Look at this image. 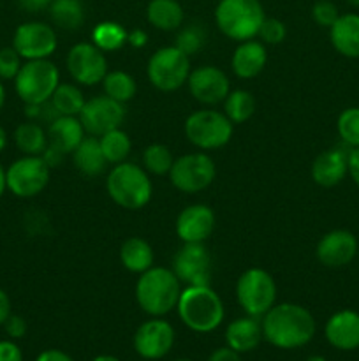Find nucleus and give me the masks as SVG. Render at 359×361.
<instances>
[{"instance_id":"obj_19","label":"nucleus","mask_w":359,"mask_h":361,"mask_svg":"<svg viewBox=\"0 0 359 361\" xmlns=\"http://www.w3.org/2000/svg\"><path fill=\"white\" fill-rule=\"evenodd\" d=\"M358 254V238L347 229H333L319 240L315 256L324 267L341 268L352 263Z\"/></svg>"},{"instance_id":"obj_53","label":"nucleus","mask_w":359,"mask_h":361,"mask_svg":"<svg viewBox=\"0 0 359 361\" xmlns=\"http://www.w3.org/2000/svg\"><path fill=\"white\" fill-rule=\"evenodd\" d=\"M94 361H122V360H118L116 356H111V355H101L97 356V358H94Z\"/></svg>"},{"instance_id":"obj_23","label":"nucleus","mask_w":359,"mask_h":361,"mask_svg":"<svg viewBox=\"0 0 359 361\" xmlns=\"http://www.w3.org/2000/svg\"><path fill=\"white\" fill-rule=\"evenodd\" d=\"M263 338V324H260L259 317H238V319L231 321L225 328L227 348L234 349L239 355L253 351Z\"/></svg>"},{"instance_id":"obj_35","label":"nucleus","mask_w":359,"mask_h":361,"mask_svg":"<svg viewBox=\"0 0 359 361\" xmlns=\"http://www.w3.org/2000/svg\"><path fill=\"white\" fill-rule=\"evenodd\" d=\"M99 143H101L108 164L113 166L125 162L127 157L130 155V150H132V141H130L129 134L122 130V127L99 136Z\"/></svg>"},{"instance_id":"obj_54","label":"nucleus","mask_w":359,"mask_h":361,"mask_svg":"<svg viewBox=\"0 0 359 361\" xmlns=\"http://www.w3.org/2000/svg\"><path fill=\"white\" fill-rule=\"evenodd\" d=\"M305 361H327V360L322 358V356H310V358H306Z\"/></svg>"},{"instance_id":"obj_34","label":"nucleus","mask_w":359,"mask_h":361,"mask_svg":"<svg viewBox=\"0 0 359 361\" xmlns=\"http://www.w3.org/2000/svg\"><path fill=\"white\" fill-rule=\"evenodd\" d=\"M102 88L108 97L115 99V101L125 102L132 101L137 94V83L134 80L132 74L125 73V71H108V74L102 80Z\"/></svg>"},{"instance_id":"obj_38","label":"nucleus","mask_w":359,"mask_h":361,"mask_svg":"<svg viewBox=\"0 0 359 361\" xmlns=\"http://www.w3.org/2000/svg\"><path fill=\"white\" fill-rule=\"evenodd\" d=\"M338 136L341 137L345 147H359V108H347L340 113L336 122Z\"/></svg>"},{"instance_id":"obj_25","label":"nucleus","mask_w":359,"mask_h":361,"mask_svg":"<svg viewBox=\"0 0 359 361\" xmlns=\"http://www.w3.org/2000/svg\"><path fill=\"white\" fill-rule=\"evenodd\" d=\"M84 127L80 116H56L48 126V141L51 147L63 154H73L74 148L83 141Z\"/></svg>"},{"instance_id":"obj_9","label":"nucleus","mask_w":359,"mask_h":361,"mask_svg":"<svg viewBox=\"0 0 359 361\" xmlns=\"http://www.w3.org/2000/svg\"><path fill=\"white\" fill-rule=\"evenodd\" d=\"M190 56L180 51L175 44L158 48L150 56L146 76L150 83L160 92H176L187 85L190 74Z\"/></svg>"},{"instance_id":"obj_8","label":"nucleus","mask_w":359,"mask_h":361,"mask_svg":"<svg viewBox=\"0 0 359 361\" xmlns=\"http://www.w3.org/2000/svg\"><path fill=\"white\" fill-rule=\"evenodd\" d=\"M277 282L264 268L253 267L243 271L236 282V300L246 316L263 317L277 303Z\"/></svg>"},{"instance_id":"obj_44","label":"nucleus","mask_w":359,"mask_h":361,"mask_svg":"<svg viewBox=\"0 0 359 361\" xmlns=\"http://www.w3.org/2000/svg\"><path fill=\"white\" fill-rule=\"evenodd\" d=\"M206 361H241V356H239V353H236L234 349L225 345V348L215 349V351L208 356Z\"/></svg>"},{"instance_id":"obj_33","label":"nucleus","mask_w":359,"mask_h":361,"mask_svg":"<svg viewBox=\"0 0 359 361\" xmlns=\"http://www.w3.org/2000/svg\"><path fill=\"white\" fill-rule=\"evenodd\" d=\"M222 104H224V115L234 126L245 123L256 113V99L248 90H243V88H236V90L229 92Z\"/></svg>"},{"instance_id":"obj_48","label":"nucleus","mask_w":359,"mask_h":361,"mask_svg":"<svg viewBox=\"0 0 359 361\" xmlns=\"http://www.w3.org/2000/svg\"><path fill=\"white\" fill-rule=\"evenodd\" d=\"M348 175L359 185V147L348 150Z\"/></svg>"},{"instance_id":"obj_22","label":"nucleus","mask_w":359,"mask_h":361,"mask_svg":"<svg viewBox=\"0 0 359 361\" xmlns=\"http://www.w3.org/2000/svg\"><path fill=\"white\" fill-rule=\"evenodd\" d=\"M267 62L266 44L263 41L248 39L236 46L231 56V69L241 80H252L259 76Z\"/></svg>"},{"instance_id":"obj_11","label":"nucleus","mask_w":359,"mask_h":361,"mask_svg":"<svg viewBox=\"0 0 359 361\" xmlns=\"http://www.w3.org/2000/svg\"><path fill=\"white\" fill-rule=\"evenodd\" d=\"M51 168L42 155H23L6 169L7 190L21 200L35 197L48 187Z\"/></svg>"},{"instance_id":"obj_2","label":"nucleus","mask_w":359,"mask_h":361,"mask_svg":"<svg viewBox=\"0 0 359 361\" xmlns=\"http://www.w3.org/2000/svg\"><path fill=\"white\" fill-rule=\"evenodd\" d=\"M176 312L182 323L196 334H211L220 326L225 316L224 302L210 284L185 286Z\"/></svg>"},{"instance_id":"obj_42","label":"nucleus","mask_w":359,"mask_h":361,"mask_svg":"<svg viewBox=\"0 0 359 361\" xmlns=\"http://www.w3.org/2000/svg\"><path fill=\"white\" fill-rule=\"evenodd\" d=\"M4 330L9 335L11 341H18V338H23L25 334H27V321L21 316H16V314H11L9 317L4 323Z\"/></svg>"},{"instance_id":"obj_30","label":"nucleus","mask_w":359,"mask_h":361,"mask_svg":"<svg viewBox=\"0 0 359 361\" xmlns=\"http://www.w3.org/2000/svg\"><path fill=\"white\" fill-rule=\"evenodd\" d=\"M49 18L56 27L74 32L84 23V6L81 0H53Z\"/></svg>"},{"instance_id":"obj_39","label":"nucleus","mask_w":359,"mask_h":361,"mask_svg":"<svg viewBox=\"0 0 359 361\" xmlns=\"http://www.w3.org/2000/svg\"><path fill=\"white\" fill-rule=\"evenodd\" d=\"M21 66H23V59L13 46L0 49V81H14Z\"/></svg>"},{"instance_id":"obj_40","label":"nucleus","mask_w":359,"mask_h":361,"mask_svg":"<svg viewBox=\"0 0 359 361\" xmlns=\"http://www.w3.org/2000/svg\"><path fill=\"white\" fill-rule=\"evenodd\" d=\"M257 37H260L264 44H280L287 37V27L284 21L277 20V18H266L260 25Z\"/></svg>"},{"instance_id":"obj_4","label":"nucleus","mask_w":359,"mask_h":361,"mask_svg":"<svg viewBox=\"0 0 359 361\" xmlns=\"http://www.w3.org/2000/svg\"><path fill=\"white\" fill-rule=\"evenodd\" d=\"M106 190L113 203L125 210H141L153 196L150 173L134 162H120L113 166L106 178Z\"/></svg>"},{"instance_id":"obj_43","label":"nucleus","mask_w":359,"mask_h":361,"mask_svg":"<svg viewBox=\"0 0 359 361\" xmlns=\"http://www.w3.org/2000/svg\"><path fill=\"white\" fill-rule=\"evenodd\" d=\"M0 361H23L20 345L13 341H0Z\"/></svg>"},{"instance_id":"obj_3","label":"nucleus","mask_w":359,"mask_h":361,"mask_svg":"<svg viewBox=\"0 0 359 361\" xmlns=\"http://www.w3.org/2000/svg\"><path fill=\"white\" fill-rule=\"evenodd\" d=\"M180 295L182 282L169 268L151 267L137 279L136 302L150 317H164L175 310Z\"/></svg>"},{"instance_id":"obj_49","label":"nucleus","mask_w":359,"mask_h":361,"mask_svg":"<svg viewBox=\"0 0 359 361\" xmlns=\"http://www.w3.org/2000/svg\"><path fill=\"white\" fill-rule=\"evenodd\" d=\"M11 298L2 288H0V326H4L7 317L11 316Z\"/></svg>"},{"instance_id":"obj_56","label":"nucleus","mask_w":359,"mask_h":361,"mask_svg":"<svg viewBox=\"0 0 359 361\" xmlns=\"http://www.w3.org/2000/svg\"><path fill=\"white\" fill-rule=\"evenodd\" d=\"M175 361H192V360H187V358H182V360H175Z\"/></svg>"},{"instance_id":"obj_29","label":"nucleus","mask_w":359,"mask_h":361,"mask_svg":"<svg viewBox=\"0 0 359 361\" xmlns=\"http://www.w3.org/2000/svg\"><path fill=\"white\" fill-rule=\"evenodd\" d=\"M14 143L23 155H42L48 147V130L39 122L28 120L14 130Z\"/></svg>"},{"instance_id":"obj_12","label":"nucleus","mask_w":359,"mask_h":361,"mask_svg":"<svg viewBox=\"0 0 359 361\" xmlns=\"http://www.w3.org/2000/svg\"><path fill=\"white\" fill-rule=\"evenodd\" d=\"M67 71L80 87H94L102 83L108 74V59L94 42H77L69 49L65 59Z\"/></svg>"},{"instance_id":"obj_24","label":"nucleus","mask_w":359,"mask_h":361,"mask_svg":"<svg viewBox=\"0 0 359 361\" xmlns=\"http://www.w3.org/2000/svg\"><path fill=\"white\" fill-rule=\"evenodd\" d=\"M333 48L347 59H359V14H340L329 27Z\"/></svg>"},{"instance_id":"obj_51","label":"nucleus","mask_w":359,"mask_h":361,"mask_svg":"<svg viewBox=\"0 0 359 361\" xmlns=\"http://www.w3.org/2000/svg\"><path fill=\"white\" fill-rule=\"evenodd\" d=\"M7 147V133L2 126H0V154L4 152V148Z\"/></svg>"},{"instance_id":"obj_32","label":"nucleus","mask_w":359,"mask_h":361,"mask_svg":"<svg viewBox=\"0 0 359 361\" xmlns=\"http://www.w3.org/2000/svg\"><path fill=\"white\" fill-rule=\"evenodd\" d=\"M127 35L129 32L118 21H101L92 30V42L101 51L111 53L118 51L127 44Z\"/></svg>"},{"instance_id":"obj_47","label":"nucleus","mask_w":359,"mask_h":361,"mask_svg":"<svg viewBox=\"0 0 359 361\" xmlns=\"http://www.w3.org/2000/svg\"><path fill=\"white\" fill-rule=\"evenodd\" d=\"M35 361H74V360L70 358L65 351H62V349H46V351H42L41 355L35 358Z\"/></svg>"},{"instance_id":"obj_36","label":"nucleus","mask_w":359,"mask_h":361,"mask_svg":"<svg viewBox=\"0 0 359 361\" xmlns=\"http://www.w3.org/2000/svg\"><path fill=\"white\" fill-rule=\"evenodd\" d=\"M175 162L171 150L162 143L148 145L143 150V168L146 169L150 175L164 176L169 175L171 166Z\"/></svg>"},{"instance_id":"obj_52","label":"nucleus","mask_w":359,"mask_h":361,"mask_svg":"<svg viewBox=\"0 0 359 361\" xmlns=\"http://www.w3.org/2000/svg\"><path fill=\"white\" fill-rule=\"evenodd\" d=\"M4 104H6V88H4V83L0 81V111H2Z\"/></svg>"},{"instance_id":"obj_1","label":"nucleus","mask_w":359,"mask_h":361,"mask_svg":"<svg viewBox=\"0 0 359 361\" xmlns=\"http://www.w3.org/2000/svg\"><path fill=\"white\" fill-rule=\"evenodd\" d=\"M263 337L273 348L291 351L305 348L315 337L317 324L312 312L298 303H275L263 317Z\"/></svg>"},{"instance_id":"obj_15","label":"nucleus","mask_w":359,"mask_h":361,"mask_svg":"<svg viewBox=\"0 0 359 361\" xmlns=\"http://www.w3.org/2000/svg\"><path fill=\"white\" fill-rule=\"evenodd\" d=\"M80 120L90 136H102L113 129L122 127L125 120V106L108 95H97L84 102Z\"/></svg>"},{"instance_id":"obj_21","label":"nucleus","mask_w":359,"mask_h":361,"mask_svg":"<svg viewBox=\"0 0 359 361\" xmlns=\"http://www.w3.org/2000/svg\"><path fill=\"white\" fill-rule=\"evenodd\" d=\"M348 175V150L340 147L320 152L312 164V178L320 187H334Z\"/></svg>"},{"instance_id":"obj_6","label":"nucleus","mask_w":359,"mask_h":361,"mask_svg":"<svg viewBox=\"0 0 359 361\" xmlns=\"http://www.w3.org/2000/svg\"><path fill=\"white\" fill-rule=\"evenodd\" d=\"M60 85V71L49 59L25 60L14 78V90L25 104H44Z\"/></svg>"},{"instance_id":"obj_10","label":"nucleus","mask_w":359,"mask_h":361,"mask_svg":"<svg viewBox=\"0 0 359 361\" xmlns=\"http://www.w3.org/2000/svg\"><path fill=\"white\" fill-rule=\"evenodd\" d=\"M217 176V166L213 159L204 152L180 155L175 159L169 171V180L172 187L180 192L197 194L206 190Z\"/></svg>"},{"instance_id":"obj_31","label":"nucleus","mask_w":359,"mask_h":361,"mask_svg":"<svg viewBox=\"0 0 359 361\" xmlns=\"http://www.w3.org/2000/svg\"><path fill=\"white\" fill-rule=\"evenodd\" d=\"M49 102L60 116H80L87 99L77 83H60Z\"/></svg>"},{"instance_id":"obj_50","label":"nucleus","mask_w":359,"mask_h":361,"mask_svg":"<svg viewBox=\"0 0 359 361\" xmlns=\"http://www.w3.org/2000/svg\"><path fill=\"white\" fill-rule=\"evenodd\" d=\"M7 190V176H6V169L4 166L0 164V197L4 196V192Z\"/></svg>"},{"instance_id":"obj_18","label":"nucleus","mask_w":359,"mask_h":361,"mask_svg":"<svg viewBox=\"0 0 359 361\" xmlns=\"http://www.w3.org/2000/svg\"><path fill=\"white\" fill-rule=\"evenodd\" d=\"M215 222L217 219L208 204H189L176 217V235L183 243H204L213 233Z\"/></svg>"},{"instance_id":"obj_16","label":"nucleus","mask_w":359,"mask_h":361,"mask_svg":"<svg viewBox=\"0 0 359 361\" xmlns=\"http://www.w3.org/2000/svg\"><path fill=\"white\" fill-rule=\"evenodd\" d=\"M175 345V328L162 317H150L134 334V349L143 360H162Z\"/></svg>"},{"instance_id":"obj_45","label":"nucleus","mask_w":359,"mask_h":361,"mask_svg":"<svg viewBox=\"0 0 359 361\" xmlns=\"http://www.w3.org/2000/svg\"><path fill=\"white\" fill-rule=\"evenodd\" d=\"M53 0H18V6L27 13H41V11L49 9Z\"/></svg>"},{"instance_id":"obj_7","label":"nucleus","mask_w":359,"mask_h":361,"mask_svg":"<svg viewBox=\"0 0 359 361\" xmlns=\"http://www.w3.org/2000/svg\"><path fill=\"white\" fill-rule=\"evenodd\" d=\"M185 136L201 152L218 150L231 141L234 123L217 109H197L185 120Z\"/></svg>"},{"instance_id":"obj_5","label":"nucleus","mask_w":359,"mask_h":361,"mask_svg":"<svg viewBox=\"0 0 359 361\" xmlns=\"http://www.w3.org/2000/svg\"><path fill=\"white\" fill-rule=\"evenodd\" d=\"M266 13L260 0H220L215 7V23L227 39L248 41L259 35Z\"/></svg>"},{"instance_id":"obj_13","label":"nucleus","mask_w":359,"mask_h":361,"mask_svg":"<svg viewBox=\"0 0 359 361\" xmlns=\"http://www.w3.org/2000/svg\"><path fill=\"white\" fill-rule=\"evenodd\" d=\"M58 37L51 25L44 21H25L16 28L13 48L23 60H46L56 51Z\"/></svg>"},{"instance_id":"obj_28","label":"nucleus","mask_w":359,"mask_h":361,"mask_svg":"<svg viewBox=\"0 0 359 361\" xmlns=\"http://www.w3.org/2000/svg\"><path fill=\"white\" fill-rule=\"evenodd\" d=\"M183 7L178 0H150L146 6V20L153 28L162 32H175L182 27Z\"/></svg>"},{"instance_id":"obj_20","label":"nucleus","mask_w":359,"mask_h":361,"mask_svg":"<svg viewBox=\"0 0 359 361\" xmlns=\"http://www.w3.org/2000/svg\"><path fill=\"white\" fill-rule=\"evenodd\" d=\"M326 341L338 351H354L359 348V312L340 310L327 319L324 326Z\"/></svg>"},{"instance_id":"obj_55","label":"nucleus","mask_w":359,"mask_h":361,"mask_svg":"<svg viewBox=\"0 0 359 361\" xmlns=\"http://www.w3.org/2000/svg\"><path fill=\"white\" fill-rule=\"evenodd\" d=\"M348 4H351V6H354V7H359V0H347Z\"/></svg>"},{"instance_id":"obj_37","label":"nucleus","mask_w":359,"mask_h":361,"mask_svg":"<svg viewBox=\"0 0 359 361\" xmlns=\"http://www.w3.org/2000/svg\"><path fill=\"white\" fill-rule=\"evenodd\" d=\"M208 41V34L204 30V27L201 25L192 23L189 27H180L178 34L175 37V46L180 51L185 53L187 56H192L196 53H199L204 48Z\"/></svg>"},{"instance_id":"obj_27","label":"nucleus","mask_w":359,"mask_h":361,"mask_svg":"<svg viewBox=\"0 0 359 361\" xmlns=\"http://www.w3.org/2000/svg\"><path fill=\"white\" fill-rule=\"evenodd\" d=\"M120 261H122L123 268L129 270L130 274H144L153 267V247L141 236H130L120 247Z\"/></svg>"},{"instance_id":"obj_17","label":"nucleus","mask_w":359,"mask_h":361,"mask_svg":"<svg viewBox=\"0 0 359 361\" xmlns=\"http://www.w3.org/2000/svg\"><path fill=\"white\" fill-rule=\"evenodd\" d=\"M187 87L197 102L204 106H217L224 102L231 92V81L220 67L201 66L190 71Z\"/></svg>"},{"instance_id":"obj_26","label":"nucleus","mask_w":359,"mask_h":361,"mask_svg":"<svg viewBox=\"0 0 359 361\" xmlns=\"http://www.w3.org/2000/svg\"><path fill=\"white\" fill-rule=\"evenodd\" d=\"M70 155H73L76 169L84 176H99L108 168V161H106L97 136H90V134L84 136Z\"/></svg>"},{"instance_id":"obj_41","label":"nucleus","mask_w":359,"mask_h":361,"mask_svg":"<svg viewBox=\"0 0 359 361\" xmlns=\"http://www.w3.org/2000/svg\"><path fill=\"white\" fill-rule=\"evenodd\" d=\"M312 18L319 27L329 28L340 18L338 7L331 0H319L312 9Z\"/></svg>"},{"instance_id":"obj_14","label":"nucleus","mask_w":359,"mask_h":361,"mask_svg":"<svg viewBox=\"0 0 359 361\" xmlns=\"http://www.w3.org/2000/svg\"><path fill=\"white\" fill-rule=\"evenodd\" d=\"M211 268V254L204 243H183L172 257L171 270L182 286H208Z\"/></svg>"},{"instance_id":"obj_46","label":"nucleus","mask_w":359,"mask_h":361,"mask_svg":"<svg viewBox=\"0 0 359 361\" xmlns=\"http://www.w3.org/2000/svg\"><path fill=\"white\" fill-rule=\"evenodd\" d=\"M127 44H130L132 48H144V46L148 44V34L144 30H141V28H134V30L129 32V35H127Z\"/></svg>"}]
</instances>
